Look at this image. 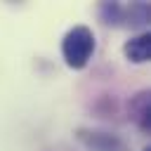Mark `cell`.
I'll list each match as a JSON object with an SVG mask.
<instances>
[{
	"instance_id": "cell-1",
	"label": "cell",
	"mask_w": 151,
	"mask_h": 151,
	"mask_svg": "<svg viewBox=\"0 0 151 151\" xmlns=\"http://www.w3.org/2000/svg\"><path fill=\"white\" fill-rule=\"evenodd\" d=\"M92 52H94V33L87 26H73L61 40V54L71 68H85Z\"/></svg>"
},
{
	"instance_id": "cell-2",
	"label": "cell",
	"mask_w": 151,
	"mask_h": 151,
	"mask_svg": "<svg viewBox=\"0 0 151 151\" xmlns=\"http://www.w3.org/2000/svg\"><path fill=\"white\" fill-rule=\"evenodd\" d=\"M99 14H101L104 24H109V26H139L149 19V5L137 2V5L127 7L120 2H101Z\"/></svg>"
},
{
	"instance_id": "cell-3",
	"label": "cell",
	"mask_w": 151,
	"mask_h": 151,
	"mask_svg": "<svg viewBox=\"0 0 151 151\" xmlns=\"http://www.w3.org/2000/svg\"><path fill=\"white\" fill-rule=\"evenodd\" d=\"M123 52H125V57H127L130 61H134V64L149 61V59H151V35H149V33H139V35L130 38V40L125 42Z\"/></svg>"
},
{
	"instance_id": "cell-4",
	"label": "cell",
	"mask_w": 151,
	"mask_h": 151,
	"mask_svg": "<svg viewBox=\"0 0 151 151\" xmlns=\"http://www.w3.org/2000/svg\"><path fill=\"white\" fill-rule=\"evenodd\" d=\"M78 137L94 151H125V144L106 132H80Z\"/></svg>"
},
{
	"instance_id": "cell-5",
	"label": "cell",
	"mask_w": 151,
	"mask_h": 151,
	"mask_svg": "<svg viewBox=\"0 0 151 151\" xmlns=\"http://www.w3.org/2000/svg\"><path fill=\"white\" fill-rule=\"evenodd\" d=\"M130 111H132V118H134V123L139 125V130H142V132H149V130H151V123H149V113H151L149 92H139V94L132 99Z\"/></svg>"
},
{
	"instance_id": "cell-6",
	"label": "cell",
	"mask_w": 151,
	"mask_h": 151,
	"mask_svg": "<svg viewBox=\"0 0 151 151\" xmlns=\"http://www.w3.org/2000/svg\"><path fill=\"white\" fill-rule=\"evenodd\" d=\"M144 151H151V149H144Z\"/></svg>"
}]
</instances>
